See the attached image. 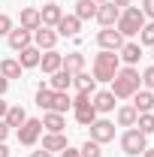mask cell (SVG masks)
<instances>
[{"label": "cell", "mask_w": 154, "mask_h": 157, "mask_svg": "<svg viewBox=\"0 0 154 157\" xmlns=\"http://www.w3.org/2000/svg\"><path fill=\"white\" fill-rule=\"evenodd\" d=\"M139 85H142L139 70L136 67H121L112 78V94H115V100H130L139 91Z\"/></svg>", "instance_id": "1"}, {"label": "cell", "mask_w": 154, "mask_h": 157, "mask_svg": "<svg viewBox=\"0 0 154 157\" xmlns=\"http://www.w3.org/2000/svg\"><path fill=\"white\" fill-rule=\"evenodd\" d=\"M145 27V15L139 6H124L121 9V18L115 21V30L121 36H139V30Z\"/></svg>", "instance_id": "2"}, {"label": "cell", "mask_w": 154, "mask_h": 157, "mask_svg": "<svg viewBox=\"0 0 154 157\" xmlns=\"http://www.w3.org/2000/svg\"><path fill=\"white\" fill-rule=\"evenodd\" d=\"M118 70H121V58H118L115 52H106V48H103L94 58V73H91V76H94L97 82H112Z\"/></svg>", "instance_id": "3"}, {"label": "cell", "mask_w": 154, "mask_h": 157, "mask_svg": "<svg viewBox=\"0 0 154 157\" xmlns=\"http://www.w3.org/2000/svg\"><path fill=\"white\" fill-rule=\"evenodd\" d=\"M91 97L94 94H85V91H79L76 97H73V115H76V121L82 127H91L97 121V109H94V103H91Z\"/></svg>", "instance_id": "4"}, {"label": "cell", "mask_w": 154, "mask_h": 157, "mask_svg": "<svg viewBox=\"0 0 154 157\" xmlns=\"http://www.w3.org/2000/svg\"><path fill=\"white\" fill-rule=\"evenodd\" d=\"M121 148H124V154H130V157H139L145 148H148V136L145 133H139L136 127H130L124 136H121Z\"/></svg>", "instance_id": "5"}, {"label": "cell", "mask_w": 154, "mask_h": 157, "mask_svg": "<svg viewBox=\"0 0 154 157\" xmlns=\"http://www.w3.org/2000/svg\"><path fill=\"white\" fill-rule=\"evenodd\" d=\"M91 139L100 142V145L112 142V139H115V121H109V118H97L94 124H91Z\"/></svg>", "instance_id": "6"}, {"label": "cell", "mask_w": 154, "mask_h": 157, "mask_svg": "<svg viewBox=\"0 0 154 157\" xmlns=\"http://www.w3.org/2000/svg\"><path fill=\"white\" fill-rule=\"evenodd\" d=\"M39 133H42V121H39V118H27V121L18 127V142L30 148V145H37Z\"/></svg>", "instance_id": "7"}, {"label": "cell", "mask_w": 154, "mask_h": 157, "mask_svg": "<svg viewBox=\"0 0 154 157\" xmlns=\"http://www.w3.org/2000/svg\"><path fill=\"white\" fill-rule=\"evenodd\" d=\"M97 45L106 48V52H118V48L124 45V36L118 33L115 27H103V30L97 33Z\"/></svg>", "instance_id": "8"}, {"label": "cell", "mask_w": 154, "mask_h": 157, "mask_svg": "<svg viewBox=\"0 0 154 157\" xmlns=\"http://www.w3.org/2000/svg\"><path fill=\"white\" fill-rule=\"evenodd\" d=\"M94 18L100 21L103 27H115V21L121 18V9H118L112 0H109V3H100V6H97V15H94Z\"/></svg>", "instance_id": "9"}, {"label": "cell", "mask_w": 154, "mask_h": 157, "mask_svg": "<svg viewBox=\"0 0 154 157\" xmlns=\"http://www.w3.org/2000/svg\"><path fill=\"white\" fill-rule=\"evenodd\" d=\"M33 45H37L39 52L55 48V45H58V33H55V27H37V30H33Z\"/></svg>", "instance_id": "10"}, {"label": "cell", "mask_w": 154, "mask_h": 157, "mask_svg": "<svg viewBox=\"0 0 154 157\" xmlns=\"http://www.w3.org/2000/svg\"><path fill=\"white\" fill-rule=\"evenodd\" d=\"M6 39H9V48H12V52H21V48L33 45V33L24 30V27H12V30L6 33Z\"/></svg>", "instance_id": "11"}, {"label": "cell", "mask_w": 154, "mask_h": 157, "mask_svg": "<svg viewBox=\"0 0 154 157\" xmlns=\"http://www.w3.org/2000/svg\"><path fill=\"white\" fill-rule=\"evenodd\" d=\"M91 103H94V109H97V115L103 112H115V94L112 91H94V97H91Z\"/></svg>", "instance_id": "12"}, {"label": "cell", "mask_w": 154, "mask_h": 157, "mask_svg": "<svg viewBox=\"0 0 154 157\" xmlns=\"http://www.w3.org/2000/svg\"><path fill=\"white\" fill-rule=\"evenodd\" d=\"M39 18H42V27H58V21L64 18V9L58 3H45L39 9Z\"/></svg>", "instance_id": "13"}, {"label": "cell", "mask_w": 154, "mask_h": 157, "mask_svg": "<svg viewBox=\"0 0 154 157\" xmlns=\"http://www.w3.org/2000/svg\"><path fill=\"white\" fill-rule=\"evenodd\" d=\"M118 58L124 60L127 67H136L139 58H142V45H139V42H124V45L118 48Z\"/></svg>", "instance_id": "14"}, {"label": "cell", "mask_w": 154, "mask_h": 157, "mask_svg": "<svg viewBox=\"0 0 154 157\" xmlns=\"http://www.w3.org/2000/svg\"><path fill=\"white\" fill-rule=\"evenodd\" d=\"M18 27H24V30H37V27H42V18H39V9H33V6H27V9H21L18 15Z\"/></svg>", "instance_id": "15"}, {"label": "cell", "mask_w": 154, "mask_h": 157, "mask_svg": "<svg viewBox=\"0 0 154 157\" xmlns=\"http://www.w3.org/2000/svg\"><path fill=\"white\" fill-rule=\"evenodd\" d=\"M133 109L142 115V112H151L154 109V91H148V88H139L133 94Z\"/></svg>", "instance_id": "16"}, {"label": "cell", "mask_w": 154, "mask_h": 157, "mask_svg": "<svg viewBox=\"0 0 154 157\" xmlns=\"http://www.w3.org/2000/svg\"><path fill=\"white\" fill-rule=\"evenodd\" d=\"M39 67H42V73H48V76H52V73H58L60 67H64V55H58L55 48H48V52L39 58Z\"/></svg>", "instance_id": "17"}, {"label": "cell", "mask_w": 154, "mask_h": 157, "mask_svg": "<svg viewBox=\"0 0 154 157\" xmlns=\"http://www.w3.org/2000/svg\"><path fill=\"white\" fill-rule=\"evenodd\" d=\"M79 27H82V21L76 15H64L58 21V27H55V33L58 36H79Z\"/></svg>", "instance_id": "18"}, {"label": "cell", "mask_w": 154, "mask_h": 157, "mask_svg": "<svg viewBox=\"0 0 154 157\" xmlns=\"http://www.w3.org/2000/svg\"><path fill=\"white\" fill-rule=\"evenodd\" d=\"M48 88H52V91H70V88H73V73H67V70L60 67L58 73H52Z\"/></svg>", "instance_id": "19"}, {"label": "cell", "mask_w": 154, "mask_h": 157, "mask_svg": "<svg viewBox=\"0 0 154 157\" xmlns=\"http://www.w3.org/2000/svg\"><path fill=\"white\" fill-rule=\"evenodd\" d=\"M73 109V97L67 94V91H55L52 94V106H48V112H60V115H67Z\"/></svg>", "instance_id": "20"}, {"label": "cell", "mask_w": 154, "mask_h": 157, "mask_svg": "<svg viewBox=\"0 0 154 157\" xmlns=\"http://www.w3.org/2000/svg\"><path fill=\"white\" fill-rule=\"evenodd\" d=\"M39 58H42V52H39L37 45H27V48H21V52H18V63L24 67V70L39 67Z\"/></svg>", "instance_id": "21"}, {"label": "cell", "mask_w": 154, "mask_h": 157, "mask_svg": "<svg viewBox=\"0 0 154 157\" xmlns=\"http://www.w3.org/2000/svg\"><path fill=\"white\" fill-rule=\"evenodd\" d=\"M42 127H45V133H64L67 121H64L60 112H45V115H42Z\"/></svg>", "instance_id": "22"}, {"label": "cell", "mask_w": 154, "mask_h": 157, "mask_svg": "<svg viewBox=\"0 0 154 157\" xmlns=\"http://www.w3.org/2000/svg\"><path fill=\"white\" fill-rule=\"evenodd\" d=\"M67 145H70V139L64 136V133H45L42 136V148L45 151H64Z\"/></svg>", "instance_id": "23"}, {"label": "cell", "mask_w": 154, "mask_h": 157, "mask_svg": "<svg viewBox=\"0 0 154 157\" xmlns=\"http://www.w3.org/2000/svg\"><path fill=\"white\" fill-rule=\"evenodd\" d=\"M21 73H24V67L18 63V58H6L0 63V76L9 78V82H12V78H21Z\"/></svg>", "instance_id": "24"}, {"label": "cell", "mask_w": 154, "mask_h": 157, "mask_svg": "<svg viewBox=\"0 0 154 157\" xmlns=\"http://www.w3.org/2000/svg\"><path fill=\"white\" fill-rule=\"evenodd\" d=\"M73 85H76V91H85V94H94L97 91V78L91 73H85V70L73 76Z\"/></svg>", "instance_id": "25"}, {"label": "cell", "mask_w": 154, "mask_h": 157, "mask_svg": "<svg viewBox=\"0 0 154 157\" xmlns=\"http://www.w3.org/2000/svg\"><path fill=\"white\" fill-rule=\"evenodd\" d=\"M3 121H6V124H9V130H12V127H15V130H18L21 124H24V121H27V112H24V109H21V106H9V109H6V115H3Z\"/></svg>", "instance_id": "26"}, {"label": "cell", "mask_w": 154, "mask_h": 157, "mask_svg": "<svg viewBox=\"0 0 154 157\" xmlns=\"http://www.w3.org/2000/svg\"><path fill=\"white\" fill-rule=\"evenodd\" d=\"M64 70L73 73V76L82 73V70H85V55H82V52H70V55L64 58Z\"/></svg>", "instance_id": "27"}, {"label": "cell", "mask_w": 154, "mask_h": 157, "mask_svg": "<svg viewBox=\"0 0 154 157\" xmlns=\"http://www.w3.org/2000/svg\"><path fill=\"white\" fill-rule=\"evenodd\" d=\"M115 118H118V127H136V118H139V112H136L133 106H121L115 112Z\"/></svg>", "instance_id": "28"}, {"label": "cell", "mask_w": 154, "mask_h": 157, "mask_svg": "<svg viewBox=\"0 0 154 157\" xmlns=\"http://www.w3.org/2000/svg\"><path fill=\"white\" fill-rule=\"evenodd\" d=\"M97 15V3L94 0H79L76 3V18L79 21H88V18H94Z\"/></svg>", "instance_id": "29"}, {"label": "cell", "mask_w": 154, "mask_h": 157, "mask_svg": "<svg viewBox=\"0 0 154 157\" xmlns=\"http://www.w3.org/2000/svg\"><path fill=\"white\" fill-rule=\"evenodd\" d=\"M136 130L145 133V136H151V133H154V115H151V112H142V115L136 118Z\"/></svg>", "instance_id": "30"}, {"label": "cell", "mask_w": 154, "mask_h": 157, "mask_svg": "<svg viewBox=\"0 0 154 157\" xmlns=\"http://www.w3.org/2000/svg\"><path fill=\"white\" fill-rule=\"evenodd\" d=\"M52 94H55V91H52L48 85H39V88H37V106H39V109L48 112V106H52Z\"/></svg>", "instance_id": "31"}, {"label": "cell", "mask_w": 154, "mask_h": 157, "mask_svg": "<svg viewBox=\"0 0 154 157\" xmlns=\"http://www.w3.org/2000/svg\"><path fill=\"white\" fill-rule=\"evenodd\" d=\"M79 151H82V157H103V145H100V142H94V139H88Z\"/></svg>", "instance_id": "32"}, {"label": "cell", "mask_w": 154, "mask_h": 157, "mask_svg": "<svg viewBox=\"0 0 154 157\" xmlns=\"http://www.w3.org/2000/svg\"><path fill=\"white\" fill-rule=\"evenodd\" d=\"M139 45H154V21H145V27L139 30Z\"/></svg>", "instance_id": "33"}, {"label": "cell", "mask_w": 154, "mask_h": 157, "mask_svg": "<svg viewBox=\"0 0 154 157\" xmlns=\"http://www.w3.org/2000/svg\"><path fill=\"white\" fill-rule=\"evenodd\" d=\"M142 85H145L148 91H154V63L145 70V73H142Z\"/></svg>", "instance_id": "34"}, {"label": "cell", "mask_w": 154, "mask_h": 157, "mask_svg": "<svg viewBox=\"0 0 154 157\" xmlns=\"http://www.w3.org/2000/svg\"><path fill=\"white\" fill-rule=\"evenodd\" d=\"M9 30H12V18H9L6 12H0V36H6Z\"/></svg>", "instance_id": "35"}, {"label": "cell", "mask_w": 154, "mask_h": 157, "mask_svg": "<svg viewBox=\"0 0 154 157\" xmlns=\"http://www.w3.org/2000/svg\"><path fill=\"white\" fill-rule=\"evenodd\" d=\"M139 9H142V15H145V18L154 21V0H142V6H139Z\"/></svg>", "instance_id": "36"}, {"label": "cell", "mask_w": 154, "mask_h": 157, "mask_svg": "<svg viewBox=\"0 0 154 157\" xmlns=\"http://www.w3.org/2000/svg\"><path fill=\"white\" fill-rule=\"evenodd\" d=\"M60 157H82V151H79V148H70V145H67V148L60 151Z\"/></svg>", "instance_id": "37"}, {"label": "cell", "mask_w": 154, "mask_h": 157, "mask_svg": "<svg viewBox=\"0 0 154 157\" xmlns=\"http://www.w3.org/2000/svg\"><path fill=\"white\" fill-rule=\"evenodd\" d=\"M6 136H9V124L0 118V142H6Z\"/></svg>", "instance_id": "38"}, {"label": "cell", "mask_w": 154, "mask_h": 157, "mask_svg": "<svg viewBox=\"0 0 154 157\" xmlns=\"http://www.w3.org/2000/svg\"><path fill=\"white\" fill-rule=\"evenodd\" d=\"M6 91H9V78H3V76H0V97H3Z\"/></svg>", "instance_id": "39"}, {"label": "cell", "mask_w": 154, "mask_h": 157, "mask_svg": "<svg viewBox=\"0 0 154 157\" xmlns=\"http://www.w3.org/2000/svg\"><path fill=\"white\" fill-rule=\"evenodd\" d=\"M112 3H115L118 9H124V6H133V0H112Z\"/></svg>", "instance_id": "40"}, {"label": "cell", "mask_w": 154, "mask_h": 157, "mask_svg": "<svg viewBox=\"0 0 154 157\" xmlns=\"http://www.w3.org/2000/svg\"><path fill=\"white\" fill-rule=\"evenodd\" d=\"M30 157H52V151H45V148H42V151H33Z\"/></svg>", "instance_id": "41"}, {"label": "cell", "mask_w": 154, "mask_h": 157, "mask_svg": "<svg viewBox=\"0 0 154 157\" xmlns=\"http://www.w3.org/2000/svg\"><path fill=\"white\" fill-rule=\"evenodd\" d=\"M0 157H9V148H6V142H0Z\"/></svg>", "instance_id": "42"}, {"label": "cell", "mask_w": 154, "mask_h": 157, "mask_svg": "<svg viewBox=\"0 0 154 157\" xmlns=\"http://www.w3.org/2000/svg\"><path fill=\"white\" fill-rule=\"evenodd\" d=\"M6 109H9V106H6V103H3V97H0V118L6 115Z\"/></svg>", "instance_id": "43"}, {"label": "cell", "mask_w": 154, "mask_h": 157, "mask_svg": "<svg viewBox=\"0 0 154 157\" xmlns=\"http://www.w3.org/2000/svg\"><path fill=\"white\" fill-rule=\"evenodd\" d=\"M142 157H154V148H145V151H142Z\"/></svg>", "instance_id": "44"}, {"label": "cell", "mask_w": 154, "mask_h": 157, "mask_svg": "<svg viewBox=\"0 0 154 157\" xmlns=\"http://www.w3.org/2000/svg\"><path fill=\"white\" fill-rule=\"evenodd\" d=\"M94 3H97V6H100V3H109V0H94Z\"/></svg>", "instance_id": "45"}, {"label": "cell", "mask_w": 154, "mask_h": 157, "mask_svg": "<svg viewBox=\"0 0 154 157\" xmlns=\"http://www.w3.org/2000/svg\"><path fill=\"white\" fill-rule=\"evenodd\" d=\"M151 58H154V45H151Z\"/></svg>", "instance_id": "46"}, {"label": "cell", "mask_w": 154, "mask_h": 157, "mask_svg": "<svg viewBox=\"0 0 154 157\" xmlns=\"http://www.w3.org/2000/svg\"><path fill=\"white\" fill-rule=\"evenodd\" d=\"M45 3H55V0H45Z\"/></svg>", "instance_id": "47"}]
</instances>
